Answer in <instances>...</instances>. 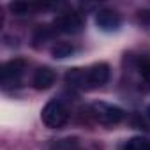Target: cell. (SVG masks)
<instances>
[{
	"label": "cell",
	"mask_w": 150,
	"mask_h": 150,
	"mask_svg": "<svg viewBox=\"0 0 150 150\" xmlns=\"http://www.w3.org/2000/svg\"><path fill=\"white\" fill-rule=\"evenodd\" d=\"M110 80V65L108 64H94L87 69H71L65 74V81L76 88H97Z\"/></svg>",
	"instance_id": "cell-1"
},
{
	"label": "cell",
	"mask_w": 150,
	"mask_h": 150,
	"mask_svg": "<svg viewBox=\"0 0 150 150\" xmlns=\"http://www.w3.org/2000/svg\"><path fill=\"white\" fill-rule=\"evenodd\" d=\"M41 120L50 129H62L69 122V110L65 104L58 99H53L46 103V106L41 111Z\"/></svg>",
	"instance_id": "cell-2"
},
{
	"label": "cell",
	"mask_w": 150,
	"mask_h": 150,
	"mask_svg": "<svg viewBox=\"0 0 150 150\" xmlns=\"http://www.w3.org/2000/svg\"><path fill=\"white\" fill-rule=\"evenodd\" d=\"M90 113L99 124H104V125H115L122 122L125 117V111L122 108L110 103H94L90 106Z\"/></svg>",
	"instance_id": "cell-3"
},
{
	"label": "cell",
	"mask_w": 150,
	"mask_h": 150,
	"mask_svg": "<svg viewBox=\"0 0 150 150\" xmlns=\"http://www.w3.org/2000/svg\"><path fill=\"white\" fill-rule=\"evenodd\" d=\"M27 71V62L21 60V58H14V60H9L2 65L0 69V80H2V85L4 87H14L21 81L23 74Z\"/></svg>",
	"instance_id": "cell-4"
},
{
	"label": "cell",
	"mask_w": 150,
	"mask_h": 150,
	"mask_svg": "<svg viewBox=\"0 0 150 150\" xmlns=\"http://www.w3.org/2000/svg\"><path fill=\"white\" fill-rule=\"evenodd\" d=\"M83 18L76 13H67V14H62L55 20L53 27L57 32L60 34H80L83 30Z\"/></svg>",
	"instance_id": "cell-5"
},
{
	"label": "cell",
	"mask_w": 150,
	"mask_h": 150,
	"mask_svg": "<svg viewBox=\"0 0 150 150\" xmlns=\"http://www.w3.org/2000/svg\"><path fill=\"white\" fill-rule=\"evenodd\" d=\"M120 23H122L120 16L115 11H111V9H101L96 14V25L101 30H104V32H115V30H118Z\"/></svg>",
	"instance_id": "cell-6"
},
{
	"label": "cell",
	"mask_w": 150,
	"mask_h": 150,
	"mask_svg": "<svg viewBox=\"0 0 150 150\" xmlns=\"http://www.w3.org/2000/svg\"><path fill=\"white\" fill-rule=\"evenodd\" d=\"M55 80H57V76H55V71L53 69H50V67H39L34 72L32 83L39 90H46V88H50L55 83Z\"/></svg>",
	"instance_id": "cell-7"
},
{
	"label": "cell",
	"mask_w": 150,
	"mask_h": 150,
	"mask_svg": "<svg viewBox=\"0 0 150 150\" xmlns=\"http://www.w3.org/2000/svg\"><path fill=\"white\" fill-rule=\"evenodd\" d=\"M122 150H150V141L146 138H141V136H136V138H131L124 143Z\"/></svg>",
	"instance_id": "cell-8"
},
{
	"label": "cell",
	"mask_w": 150,
	"mask_h": 150,
	"mask_svg": "<svg viewBox=\"0 0 150 150\" xmlns=\"http://www.w3.org/2000/svg\"><path fill=\"white\" fill-rule=\"evenodd\" d=\"M74 51H76V48H74L72 44H69V42H58V44L53 48V57H55V58H67V57H71Z\"/></svg>",
	"instance_id": "cell-9"
},
{
	"label": "cell",
	"mask_w": 150,
	"mask_h": 150,
	"mask_svg": "<svg viewBox=\"0 0 150 150\" xmlns=\"http://www.w3.org/2000/svg\"><path fill=\"white\" fill-rule=\"evenodd\" d=\"M9 9H11L16 16H27V14H30V13L35 9V6H34V4H28V2H13V4L9 6Z\"/></svg>",
	"instance_id": "cell-10"
},
{
	"label": "cell",
	"mask_w": 150,
	"mask_h": 150,
	"mask_svg": "<svg viewBox=\"0 0 150 150\" xmlns=\"http://www.w3.org/2000/svg\"><path fill=\"white\" fill-rule=\"evenodd\" d=\"M136 64H138V71L141 74V78L150 83V60L146 57H139L136 60Z\"/></svg>",
	"instance_id": "cell-11"
},
{
	"label": "cell",
	"mask_w": 150,
	"mask_h": 150,
	"mask_svg": "<svg viewBox=\"0 0 150 150\" xmlns=\"http://www.w3.org/2000/svg\"><path fill=\"white\" fill-rule=\"evenodd\" d=\"M145 21L150 25V14H148V13H145Z\"/></svg>",
	"instance_id": "cell-12"
},
{
	"label": "cell",
	"mask_w": 150,
	"mask_h": 150,
	"mask_svg": "<svg viewBox=\"0 0 150 150\" xmlns=\"http://www.w3.org/2000/svg\"><path fill=\"white\" fill-rule=\"evenodd\" d=\"M146 117H148V118H150V104H148V106H146Z\"/></svg>",
	"instance_id": "cell-13"
}]
</instances>
